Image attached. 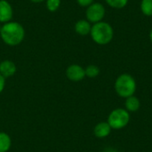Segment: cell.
<instances>
[{"instance_id":"cell-16","label":"cell","mask_w":152,"mask_h":152,"mask_svg":"<svg viewBox=\"0 0 152 152\" xmlns=\"http://www.w3.org/2000/svg\"><path fill=\"white\" fill-rule=\"evenodd\" d=\"M45 6L49 12H56L61 6V0H45Z\"/></svg>"},{"instance_id":"cell-8","label":"cell","mask_w":152,"mask_h":152,"mask_svg":"<svg viewBox=\"0 0 152 152\" xmlns=\"http://www.w3.org/2000/svg\"><path fill=\"white\" fill-rule=\"evenodd\" d=\"M17 70V67L15 63L12 61L10 60H4L0 61V74L5 77H12Z\"/></svg>"},{"instance_id":"cell-11","label":"cell","mask_w":152,"mask_h":152,"mask_svg":"<svg viewBox=\"0 0 152 152\" xmlns=\"http://www.w3.org/2000/svg\"><path fill=\"white\" fill-rule=\"evenodd\" d=\"M125 106H126V110L128 112H136L140 109L141 102L136 96L132 95L126 99Z\"/></svg>"},{"instance_id":"cell-18","label":"cell","mask_w":152,"mask_h":152,"mask_svg":"<svg viewBox=\"0 0 152 152\" xmlns=\"http://www.w3.org/2000/svg\"><path fill=\"white\" fill-rule=\"evenodd\" d=\"M5 77H4L1 74H0V94L4 91V86H5Z\"/></svg>"},{"instance_id":"cell-10","label":"cell","mask_w":152,"mask_h":152,"mask_svg":"<svg viewBox=\"0 0 152 152\" xmlns=\"http://www.w3.org/2000/svg\"><path fill=\"white\" fill-rule=\"evenodd\" d=\"M111 127L108 124V122H100L98 123L94 129V134L97 138L102 139L106 138L110 134Z\"/></svg>"},{"instance_id":"cell-2","label":"cell","mask_w":152,"mask_h":152,"mask_svg":"<svg viewBox=\"0 0 152 152\" xmlns=\"http://www.w3.org/2000/svg\"><path fill=\"white\" fill-rule=\"evenodd\" d=\"M90 36L95 44L105 45L112 41L114 37V30L110 23L102 20L92 25Z\"/></svg>"},{"instance_id":"cell-7","label":"cell","mask_w":152,"mask_h":152,"mask_svg":"<svg viewBox=\"0 0 152 152\" xmlns=\"http://www.w3.org/2000/svg\"><path fill=\"white\" fill-rule=\"evenodd\" d=\"M13 9L12 4L6 0H0V23H6L12 20Z\"/></svg>"},{"instance_id":"cell-6","label":"cell","mask_w":152,"mask_h":152,"mask_svg":"<svg viewBox=\"0 0 152 152\" xmlns=\"http://www.w3.org/2000/svg\"><path fill=\"white\" fill-rule=\"evenodd\" d=\"M66 76L72 82H79L86 77L85 69L78 64H71L66 69Z\"/></svg>"},{"instance_id":"cell-21","label":"cell","mask_w":152,"mask_h":152,"mask_svg":"<svg viewBox=\"0 0 152 152\" xmlns=\"http://www.w3.org/2000/svg\"><path fill=\"white\" fill-rule=\"evenodd\" d=\"M0 28H1V23H0Z\"/></svg>"},{"instance_id":"cell-19","label":"cell","mask_w":152,"mask_h":152,"mask_svg":"<svg viewBox=\"0 0 152 152\" xmlns=\"http://www.w3.org/2000/svg\"><path fill=\"white\" fill-rule=\"evenodd\" d=\"M30 2H32V3H36V4H38V3H42V2H44V1H45V0H29Z\"/></svg>"},{"instance_id":"cell-15","label":"cell","mask_w":152,"mask_h":152,"mask_svg":"<svg viewBox=\"0 0 152 152\" xmlns=\"http://www.w3.org/2000/svg\"><path fill=\"white\" fill-rule=\"evenodd\" d=\"M106 4L114 9H122L128 4V0H105Z\"/></svg>"},{"instance_id":"cell-20","label":"cell","mask_w":152,"mask_h":152,"mask_svg":"<svg viewBox=\"0 0 152 152\" xmlns=\"http://www.w3.org/2000/svg\"><path fill=\"white\" fill-rule=\"evenodd\" d=\"M150 39H151V42L152 43V28L151 30V32H150Z\"/></svg>"},{"instance_id":"cell-4","label":"cell","mask_w":152,"mask_h":152,"mask_svg":"<svg viewBox=\"0 0 152 152\" xmlns=\"http://www.w3.org/2000/svg\"><path fill=\"white\" fill-rule=\"evenodd\" d=\"M130 121V114L129 112L122 108L113 110L108 118V124L111 127V129L119 130L126 127Z\"/></svg>"},{"instance_id":"cell-17","label":"cell","mask_w":152,"mask_h":152,"mask_svg":"<svg viewBox=\"0 0 152 152\" xmlns=\"http://www.w3.org/2000/svg\"><path fill=\"white\" fill-rule=\"evenodd\" d=\"M77 3L81 7H88L93 3H94V0H77Z\"/></svg>"},{"instance_id":"cell-13","label":"cell","mask_w":152,"mask_h":152,"mask_svg":"<svg viewBox=\"0 0 152 152\" xmlns=\"http://www.w3.org/2000/svg\"><path fill=\"white\" fill-rule=\"evenodd\" d=\"M140 8L142 14L145 16H152V0H142Z\"/></svg>"},{"instance_id":"cell-5","label":"cell","mask_w":152,"mask_h":152,"mask_svg":"<svg viewBox=\"0 0 152 152\" xmlns=\"http://www.w3.org/2000/svg\"><path fill=\"white\" fill-rule=\"evenodd\" d=\"M106 10L102 4L101 3H93L91 5L86 7V18L91 23L94 24L100 21H102L105 17Z\"/></svg>"},{"instance_id":"cell-1","label":"cell","mask_w":152,"mask_h":152,"mask_svg":"<svg viewBox=\"0 0 152 152\" xmlns=\"http://www.w3.org/2000/svg\"><path fill=\"white\" fill-rule=\"evenodd\" d=\"M0 37L5 45L9 46H16L21 44L24 40L25 29L20 23L11 20L1 26Z\"/></svg>"},{"instance_id":"cell-12","label":"cell","mask_w":152,"mask_h":152,"mask_svg":"<svg viewBox=\"0 0 152 152\" xmlns=\"http://www.w3.org/2000/svg\"><path fill=\"white\" fill-rule=\"evenodd\" d=\"M12 146V140L9 134L0 132V152H7Z\"/></svg>"},{"instance_id":"cell-9","label":"cell","mask_w":152,"mask_h":152,"mask_svg":"<svg viewBox=\"0 0 152 152\" xmlns=\"http://www.w3.org/2000/svg\"><path fill=\"white\" fill-rule=\"evenodd\" d=\"M91 28H92V24L86 19V20L82 19V20H77L74 26L75 32L78 34L79 36H83V37L90 35Z\"/></svg>"},{"instance_id":"cell-3","label":"cell","mask_w":152,"mask_h":152,"mask_svg":"<svg viewBox=\"0 0 152 152\" xmlns=\"http://www.w3.org/2000/svg\"><path fill=\"white\" fill-rule=\"evenodd\" d=\"M114 88L118 95L126 99L134 94L136 91V81L130 74L124 73L116 79Z\"/></svg>"},{"instance_id":"cell-14","label":"cell","mask_w":152,"mask_h":152,"mask_svg":"<svg viewBox=\"0 0 152 152\" xmlns=\"http://www.w3.org/2000/svg\"><path fill=\"white\" fill-rule=\"evenodd\" d=\"M85 72H86V77H90V78H94L97 76H99L100 69L96 65L91 64V65H88L85 69Z\"/></svg>"}]
</instances>
